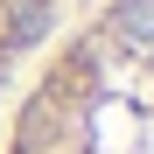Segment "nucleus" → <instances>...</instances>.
<instances>
[{
  "instance_id": "nucleus-1",
  "label": "nucleus",
  "mask_w": 154,
  "mask_h": 154,
  "mask_svg": "<svg viewBox=\"0 0 154 154\" xmlns=\"http://www.w3.org/2000/svg\"><path fill=\"white\" fill-rule=\"evenodd\" d=\"M56 14L63 0H0V84L14 77V63H28L56 35Z\"/></svg>"
}]
</instances>
